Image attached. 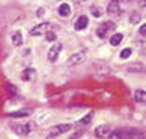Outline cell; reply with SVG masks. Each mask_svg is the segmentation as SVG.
Returning <instances> with one entry per match:
<instances>
[{"label":"cell","mask_w":146,"mask_h":139,"mask_svg":"<svg viewBox=\"0 0 146 139\" xmlns=\"http://www.w3.org/2000/svg\"><path fill=\"white\" fill-rule=\"evenodd\" d=\"M134 98H136L137 103H146V92L143 89H137L136 91V94H134Z\"/></svg>","instance_id":"9c48e42d"},{"label":"cell","mask_w":146,"mask_h":139,"mask_svg":"<svg viewBox=\"0 0 146 139\" xmlns=\"http://www.w3.org/2000/svg\"><path fill=\"white\" fill-rule=\"evenodd\" d=\"M86 61V55L82 51H78V53H74V55L69 56V59H68V63L71 67H75V65H80L82 62Z\"/></svg>","instance_id":"7a4b0ae2"},{"label":"cell","mask_w":146,"mask_h":139,"mask_svg":"<svg viewBox=\"0 0 146 139\" xmlns=\"http://www.w3.org/2000/svg\"><path fill=\"white\" fill-rule=\"evenodd\" d=\"M45 38H47V41H54V39H56V35L53 33V32L48 30L47 33H45Z\"/></svg>","instance_id":"44dd1931"},{"label":"cell","mask_w":146,"mask_h":139,"mask_svg":"<svg viewBox=\"0 0 146 139\" xmlns=\"http://www.w3.org/2000/svg\"><path fill=\"white\" fill-rule=\"evenodd\" d=\"M139 32H140L142 35H146V24H142V27L139 29Z\"/></svg>","instance_id":"7402d4cb"},{"label":"cell","mask_w":146,"mask_h":139,"mask_svg":"<svg viewBox=\"0 0 146 139\" xmlns=\"http://www.w3.org/2000/svg\"><path fill=\"white\" fill-rule=\"evenodd\" d=\"M109 132H110L109 126H98V127L95 129V136L100 138V139H102V138H106L107 135H109Z\"/></svg>","instance_id":"ba28073f"},{"label":"cell","mask_w":146,"mask_h":139,"mask_svg":"<svg viewBox=\"0 0 146 139\" xmlns=\"http://www.w3.org/2000/svg\"><path fill=\"white\" fill-rule=\"evenodd\" d=\"M60 50H62V44H54L50 49V51H48V61H51V62H54L56 59H57V56H59V53H60Z\"/></svg>","instance_id":"5b68a950"},{"label":"cell","mask_w":146,"mask_h":139,"mask_svg":"<svg viewBox=\"0 0 146 139\" xmlns=\"http://www.w3.org/2000/svg\"><path fill=\"white\" fill-rule=\"evenodd\" d=\"M50 27H51L50 23H41V24L35 26V27L30 30V35H32V36H39V35H42V33H47Z\"/></svg>","instance_id":"6da1fadb"},{"label":"cell","mask_w":146,"mask_h":139,"mask_svg":"<svg viewBox=\"0 0 146 139\" xmlns=\"http://www.w3.org/2000/svg\"><path fill=\"white\" fill-rule=\"evenodd\" d=\"M139 21H140V15H139L137 12H133L131 17H129V23L136 24V23H139Z\"/></svg>","instance_id":"ac0fdd59"},{"label":"cell","mask_w":146,"mask_h":139,"mask_svg":"<svg viewBox=\"0 0 146 139\" xmlns=\"http://www.w3.org/2000/svg\"><path fill=\"white\" fill-rule=\"evenodd\" d=\"M128 2H133V0H123V3H128Z\"/></svg>","instance_id":"d4e9b609"},{"label":"cell","mask_w":146,"mask_h":139,"mask_svg":"<svg viewBox=\"0 0 146 139\" xmlns=\"http://www.w3.org/2000/svg\"><path fill=\"white\" fill-rule=\"evenodd\" d=\"M12 130L17 133L18 136H27L29 133H30V124H23V126L14 124L12 126Z\"/></svg>","instance_id":"3957f363"},{"label":"cell","mask_w":146,"mask_h":139,"mask_svg":"<svg viewBox=\"0 0 146 139\" xmlns=\"http://www.w3.org/2000/svg\"><path fill=\"white\" fill-rule=\"evenodd\" d=\"M59 14H60L62 17H68V15L71 14V6H69L68 3H62L60 6H59Z\"/></svg>","instance_id":"30bf717a"},{"label":"cell","mask_w":146,"mask_h":139,"mask_svg":"<svg viewBox=\"0 0 146 139\" xmlns=\"http://www.w3.org/2000/svg\"><path fill=\"white\" fill-rule=\"evenodd\" d=\"M92 118H94V112H89V114L86 115L84 118H82V120L78 121V126H88L89 122L92 121Z\"/></svg>","instance_id":"5bb4252c"},{"label":"cell","mask_w":146,"mask_h":139,"mask_svg":"<svg viewBox=\"0 0 146 139\" xmlns=\"http://www.w3.org/2000/svg\"><path fill=\"white\" fill-rule=\"evenodd\" d=\"M88 23H89L88 17H86V15H82V17H78V20L75 21L74 27H75V30H83V29H86Z\"/></svg>","instance_id":"52a82bcc"},{"label":"cell","mask_w":146,"mask_h":139,"mask_svg":"<svg viewBox=\"0 0 146 139\" xmlns=\"http://www.w3.org/2000/svg\"><path fill=\"white\" fill-rule=\"evenodd\" d=\"M131 49H123L122 51H121V57H122V59H127V57H129V56H131Z\"/></svg>","instance_id":"d6986e66"},{"label":"cell","mask_w":146,"mask_h":139,"mask_svg":"<svg viewBox=\"0 0 146 139\" xmlns=\"http://www.w3.org/2000/svg\"><path fill=\"white\" fill-rule=\"evenodd\" d=\"M113 2H117V0H113Z\"/></svg>","instance_id":"484cf974"},{"label":"cell","mask_w":146,"mask_h":139,"mask_svg":"<svg viewBox=\"0 0 146 139\" xmlns=\"http://www.w3.org/2000/svg\"><path fill=\"white\" fill-rule=\"evenodd\" d=\"M11 118H24V116L29 115V112H11V114H8Z\"/></svg>","instance_id":"2e32d148"},{"label":"cell","mask_w":146,"mask_h":139,"mask_svg":"<svg viewBox=\"0 0 146 139\" xmlns=\"http://www.w3.org/2000/svg\"><path fill=\"white\" fill-rule=\"evenodd\" d=\"M21 42H23V35H21V32H14L12 33V44L14 45H21Z\"/></svg>","instance_id":"7c38bea8"},{"label":"cell","mask_w":146,"mask_h":139,"mask_svg":"<svg viewBox=\"0 0 146 139\" xmlns=\"http://www.w3.org/2000/svg\"><path fill=\"white\" fill-rule=\"evenodd\" d=\"M107 139H122V132H117V130L111 132L110 135H109V138H107Z\"/></svg>","instance_id":"e0dca14e"},{"label":"cell","mask_w":146,"mask_h":139,"mask_svg":"<svg viewBox=\"0 0 146 139\" xmlns=\"http://www.w3.org/2000/svg\"><path fill=\"white\" fill-rule=\"evenodd\" d=\"M45 139H56V138L53 136V135H50V136H48V138H45Z\"/></svg>","instance_id":"cb8c5ba5"},{"label":"cell","mask_w":146,"mask_h":139,"mask_svg":"<svg viewBox=\"0 0 146 139\" xmlns=\"http://www.w3.org/2000/svg\"><path fill=\"white\" fill-rule=\"evenodd\" d=\"M107 11H109L110 14H119V12H121V9H119V5H117V2H113V0H111V3L109 5V8H107Z\"/></svg>","instance_id":"4fadbf2b"},{"label":"cell","mask_w":146,"mask_h":139,"mask_svg":"<svg viewBox=\"0 0 146 139\" xmlns=\"http://www.w3.org/2000/svg\"><path fill=\"white\" fill-rule=\"evenodd\" d=\"M71 127H72V126H69V124H59V126H56V127H53V129H51V135L56 136V135L66 133V132L71 130Z\"/></svg>","instance_id":"8992f818"},{"label":"cell","mask_w":146,"mask_h":139,"mask_svg":"<svg viewBox=\"0 0 146 139\" xmlns=\"http://www.w3.org/2000/svg\"><path fill=\"white\" fill-rule=\"evenodd\" d=\"M35 76H36V73H35V70H32V68L24 70L23 74H21V77H23V80H30V79H33Z\"/></svg>","instance_id":"8fae6325"},{"label":"cell","mask_w":146,"mask_h":139,"mask_svg":"<svg viewBox=\"0 0 146 139\" xmlns=\"http://www.w3.org/2000/svg\"><path fill=\"white\" fill-rule=\"evenodd\" d=\"M113 29H115V23H111V21H107V23H104L98 30H96V33H98L100 38H104V36L109 33L110 30H113Z\"/></svg>","instance_id":"277c9868"},{"label":"cell","mask_w":146,"mask_h":139,"mask_svg":"<svg viewBox=\"0 0 146 139\" xmlns=\"http://www.w3.org/2000/svg\"><path fill=\"white\" fill-rule=\"evenodd\" d=\"M122 38H123V35H122V33L113 35V36H111V39H110V44H111V45H119V44L122 42Z\"/></svg>","instance_id":"9a60e30c"},{"label":"cell","mask_w":146,"mask_h":139,"mask_svg":"<svg viewBox=\"0 0 146 139\" xmlns=\"http://www.w3.org/2000/svg\"><path fill=\"white\" fill-rule=\"evenodd\" d=\"M90 11H92V14H94L95 17H101V14H102L101 11H100V8H96V6H92Z\"/></svg>","instance_id":"ffe728a7"},{"label":"cell","mask_w":146,"mask_h":139,"mask_svg":"<svg viewBox=\"0 0 146 139\" xmlns=\"http://www.w3.org/2000/svg\"><path fill=\"white\" fill-rule=\"evenodd\" d=\"M139 3H140L142 8H146V0H139Z\"/></svg>","instance_id":"603a6c76"}]
</instances>
